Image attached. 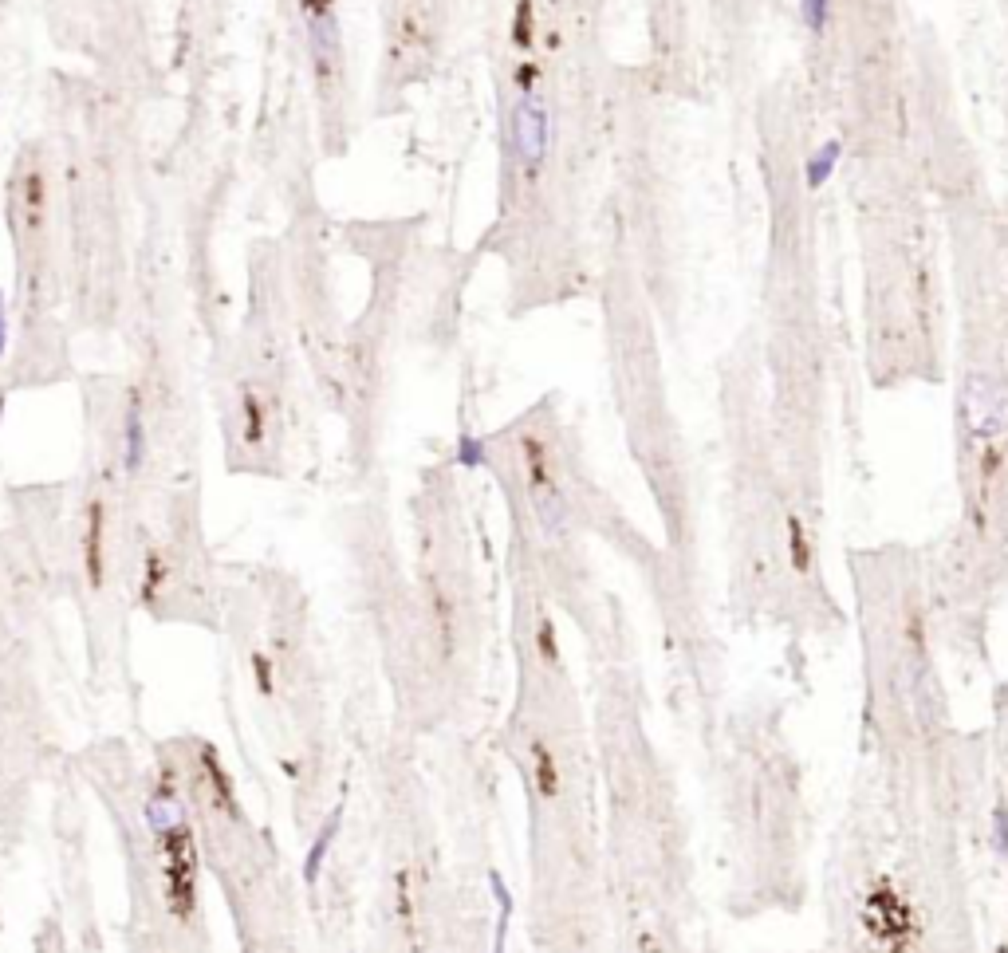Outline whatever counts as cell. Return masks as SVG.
Here are the masks:
<instances>
[{
    "label": "cell",
    "instance_id": "1",
    "mask_svg": "<svg viewBox=\"0 0 1008 953\" xmlns=\"http://www.w3.org/2000/svg\"><path fill=\"white\" fill-rule=\"evenodd\" d=\"M957 426L969 442L993 445L1008 434V382L993 371H965L957 390Z\"/></svg>",
    "mask_w": 1008,
    "mask_h": 953
},
{
    "label": "cell",
    "instance_id": "2",
    "mask_svg": "<svg viewBox=\"0 0 1008 953\" xmlns=\"http://www.w3.org/2000/svg\"><path fill=\"white\" fill-rule=\"evenodd\" d=\"M556 146V115L540 91H524L508 107V150L524 174H540Z\"/></svg>",
    "mask_w": 1008,
    "mask_h": 953
},
{
    "label": "cell",
    "instance_id": "3",
    "mask_svg": "<svg viewBox=\"0 0 1008 953\" xmlns=\"http://www.w3.org/2000/svg\"><path fill=\"white\" fill-rule=\"evenodd\" d=\"M528 505H532V516H536V528L548 544H564L567 532H571V509H567V497L560 489V481L552 477V469L532 457L528 461Z\"/></svg>",
    "mask_w": 1008,
    "mask_h": 953
},
{
    "label": "cell",
    "instance_id": "4",
    "mask_svg": "<svg viewBox=\"0 0 1008 953\" xmlns=\"http://www.w3.org/2000/svg\"><path fill=\"white\" fill-rule=\"evenodd\" d=\"M304 24H308V44L319 75H331L339 67V20H335V0H300Z\"/></svg>",
    "mask_w": 1008,
    "mask_h": 953
},
{
    "label": "cell",
    "instance_id": "5",
    "mask_svg": "<svg viewBox=\"0 0 1008 953\" xmlns=\"http://www.w3.org/2000/svg\"><path fill=\"white\" fill-rule=\"evenodd\" d=\"M146 461V422H142V402L138 394L126 398V414H123V469L126 473H138Z\"/></svg>",
    "mask_w": 1008,
    "mask_h": 953
},
{
    "label": "cell",
    "instance_id": "6",
    "mask_svg": "<svg viewBox=\"0 0 1008 953\" xmlns=\"http://www.w3.org/2000/svg\"><path fill=\"white\" fill-rule=\"evenodd\" d=\"M142 820H146V827H150V835H154V839H162L166 831L189 824L186 804H182L174 792H154V796L146 800V808H142Z\"/></svg>",
    "mask_w": 1008,
    "mask_h": 953
},
{
    "label": "cell",
    "instance_id": "7",
    "mask_svg": "<svg viewBox=\"0 0 1008 953\" xmlns=\"http://www.w3.org/2000/svg\"><path fill=\"white\" fill-rule=\"evenodd\" d=\"M83 568H87V583L99 587L103 583V505L95 501L87 509V528H83Z\"/></svg>",
    "mask_w": 1008,
    "mask_h": 953
},
{
    "label": "cell",
    "instance_id": "8",
    "mask_svg": "<svg viewBox=\"0 0 1008 953\" xmlns=\"http://www.w3.org/2000/svg\"><path fill=\"white\" fill-rule=\"evenodd\" d=\"M839 162H843V142H839V138H827L823 146H816V150L808 154V162H804V182H808V190H823V186L831 182V174L839 170Z\"/></svg>",
    "mask_w": 1008,
    "mask_h": 953
},
{
    "label": "cell",
    "instance_id": "9",
    "mask_svg": "<svg viewBox=\"0 0 1008 953\" xmlns=\"http://www.w3.org/2000/svg\"><path fill=\"white\" fill-rule=\"evenodd\" d=\"M339 820H343V812H331L327 824L319 827L315 843L308 847V859H304V883H308V887H315V879H319V871H323V859H327V851H331V843H335Z\"/></svg>",
    "mask_w": 1008,
    "mask_h": 953
},
{
    "label": "cell",
    "instance_id": "10",
    "mask_svg": "<svg viewBox=\"0 0 1008 953\" xmlns=\"http://www.w3.org/2000/svg\"><path fill=\"white\" fill-rule=\"evenodd\" d=\"M997 757H1001V804L1008 812V686H1001L997 701Z\"/></svg>",
    "mask_w": 1008,
    "mask_h": 953
},
{
    "label": "cell",
    "instance_id": "11",
    "mask_svg": "<svg viewBox=\"0 0 1008 953\" xmlns=\"http://www.w3.org/2000/svg\"><path fill=\"white\" fill-rule=\"evenodd\" d=\"M800 20L812 36H823L831 24V0H800Z\"/></svg>",
    "mask_w": 1008,
    "mask_h": 953
},
{
    "label": "cell",
    "instance_id": "12",
    "mask_svg": "<svg viewBox=\"0 0 1008 953\" xmlns=\"http://www.w3.org/2000/svg\"><path fill=\"white\" fill-rule=\"evenodd\" d=\"M241 414H245V438L249 442H260L264 438V406L256 394H245L241 398Z\"/></svg>",
    "mask_w": 1008,
    "mask_h": 953
},
{
    "label": "cell",
    "instance_id": "13",
    "mask_svg": "<svg viewBox=\"0 0 1008 953\" xmlns=\"http://www.w3.org/2000/svg\"><path fill=\"white\" fill-rule=\"evenodd\" d=\"M162 579H166L162 556H158V552H146V575H142V599H146V603H154V591L162 587Z\"/></svg>",
    "mask_w": 1008,
    "mask_h": 953
},
{
    "label": "cell",
    "instance_id": "14",
    "mask_svg": "<svg viewBox=\"0 0 1008 953\" xmlns=\"http://www.w3.org/2000/svg\"><path fill=\"white\" fill-rule=\"evenodd\" d=\"M457 461L469 465V469L485 465V461H489V442H481V438H461V442H457Z\"/></svg>",
    "mask_w": 1008,
    "mask_h": 953
},
{
    "label": "cell",
    "instance_id": "15",
    "mask_svg": "<svg viewBox=\"0 0 1008 953\" xmlns=\"http://www.w3.org/2000/svg\"><path fill=\"white\" fill-rule=\"evenodd\" d=\"M528 36H532V4H520L516 8V24H512V40L520 48H528Z\"/></svg>",
    "mask_w": 1008,
    "mask_h": 953
},
{
    "label": "cell",
    "instance_id": "16",
    "mask_svg": "<svg viewBox=\"0 0 1008 953\" xmlns=\"http://www.w3.org/2000/svg\"><path fill=\"white\" fill-rule=\"evenodd\" d=\"M252 662H256V678H260V694H272V666H268V658H264V654H256Z\"/></svg>",
    "mask_w": 1008,
    "mask_h": 953
},
{
    "label": "cell",
    "instance_id": "17",
    "mask_svg": "<svg viewBox=\"0 0 1008 953\" xmlns=\"http://www.w3.org/2000/svg\"><path fill=\"white\" fill-rule=\"evenodd\" d=\"M8 347V319H4V296H0V355Z\"/></svg>",
    "mask_w": 1008,
    "mask_h": 953
},
{
    "label": "cell",
    "instance_id": "18",
    "mask_svg": "<svg viewBox=\"0 0 1008 953\" xmlns=\"http://www.w3.org/2000/svg\"><path fill=\"white\" fill-rule=\"evenodd\" d=\"M0 418H4V394H0Z\"/></svg>",
    "mask_w": 1008,
    "mask_h": 953
}]
</instances>
